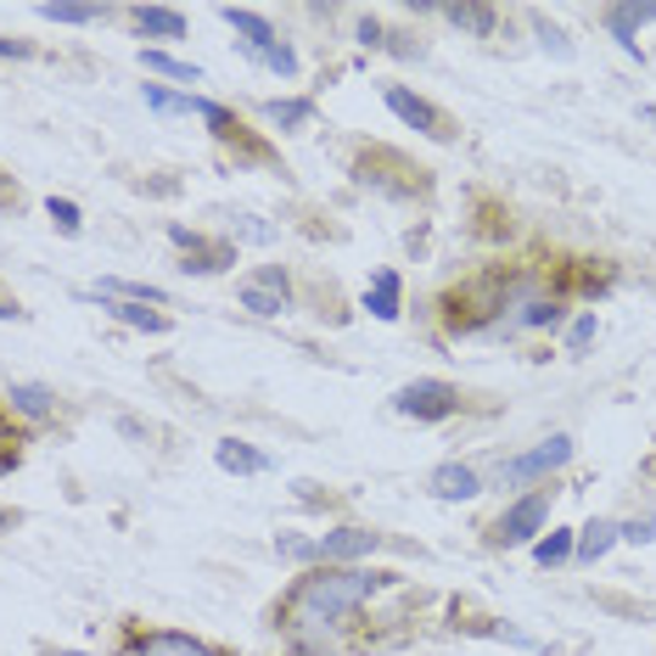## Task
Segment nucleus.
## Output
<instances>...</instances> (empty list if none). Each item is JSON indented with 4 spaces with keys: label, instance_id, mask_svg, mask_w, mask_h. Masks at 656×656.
Listing matches in <instances>:
<instances>
[{
    "label": "nucleus",
    "instance_id": "32",
    "mask_svg": "<svg viewBox=\"0 0 656 656\" xmlns=\"http://www.w3.org/2000/svg\"><path fill=\"white\" fill-rule=\"evenodd\" d=\"M169 241H175V248H197V230H186V225H169Z\"/></svg>",
    "mask_w": 656,
    "mask_h": 656
},
{
    "label": "nucleus",
    "instance_id": "14",
    "mask_svg": "<svg viewBox=\"0 0 656 656\" xmlns=\"http://www.w3.org/2000/svg\"><path fill=\"white\" fill-rule=\"evenodd\" d=\"M365 309H371L376 320H398V270H376V275H371Z\"/></svg>",
    "mask_w": 656,
    "mask_h": 656
},
{
    "label": "nucleus",
    "instance_id": "33",
    "mask_svg": "<svg viewBox=\"0 0 656 656\" xmlns=\"http://www.w3.org/2000/svg\"><path fill=\"white\" fill-rule=\"evenodd\" d=\"M0 56H29V40H7V34H0Z\"/></svg>",
    "mask_w": 656,
    "mask_h": 656
},
{
    "label": "nucleus",
    "instance_id": "11",
    "mask_svg": "<svg viewBox=\"0 0 656 656\" xmlns=\"http://www.w3.org/2000/svg\"><path fill=\"white\" fill-rule=\"evenodd\" d=\"M225 23H230V29H241V34H248V40H241V51H248V56H253V51L264 56V51L275 45L270 23H264L259 12H248V7H225Z\"/></svg>",
    "mask_w": 656,
    "mask_h": 656
},
{
    "label": "nucleus",
    "instance_id": "12",
    "mask_svg": "<svg viewBox=\"0 0 656 656\" xmlns=\"http://www.w3.org/2000/svg\"><path fill=\"white\" fill-rule=\"evenodd\" d=\"M135 656H214V650L202 639H191V634H146L135 645Z\"/></svg>",
    "mask_w": 656,
    "mask_h": 656
},
{
    "label": "nucleus",
    "instance_id": "3",
    "mask_svg": "<svg viewBox=\"0 0 656 656\" xmlns=\"http://www.w3.org/2000/svg\"><path fill=\"white\" fill-rule=\"evenodd\" d=\"M393 409L409 421H449L460 409V393L449 382H409V387L393 393Z\"/></svg>",
    "mask_w": 656,
    "mask_h": 656
},
{
    "label": "nucleus",
    "instance_id": "8",
    "mask_svg": "<svg viewBox=\"0 0 656 656\" xmlns=\"http://www.w3.org/2000/svg\"><path fill=\"white\" fill-rule=\"evenodd\" d=\"M433 494H438V500H471V494H482V477H477L471 466L449 460V466L433 471Z\"/></svg>",
    "mask_w": 656,
    "mask_h": 656
},
{
    "label": "nucleus",
    "instance_id": "9",
    "mask_svg": "<svg viewBox=\"0 0 656 656\" xmlns=\"http://www.w3.org/2000/svg\"><path fill=\"white\" fill-rule=\"evenodd\" d=\"M214 460H219V471H230V477H259V471L270 466L253 444H241V438H225V444L214 449Z\"/></svg>",
    "mask_w": 656,
    "mask_h": 656
},
{
    "label": "nucleus",
    "instance_id": "10",
    "mask_svg": "<svg viewBox=\"0 0 656 656\" xmlns=\"http://www.w3.org/2000/svg\"><path fill=\"white\" fill-rule=\"evenodd\" d=\"M606 23H612V40H617L628 56H639V40H634V29L656 23V7H612V12H606Z\"/></svg>",
    "mask_w": 656,
    "mask_h": 656
},
{
    "label": "nucleus",
    "instance_id": "20",
    "mask_svg": "<svg viewBox=\"0 0 656 656\" xmlns=\"http://www.w3.org/2000/svg\"><path fill=\"white\" fill-rule=\"evenodd\" d=\"M146 107H152V113H169V118H186V113H197V102H191V96H180V91H163V85H146Z\"/></svg>",
    "mask_w": 656,
    "mask_h": 656
},
{
    "label": "nucleus",
    "instance_id": "21",
    "mask_svg": "<svg viewBox=\"0 0 656 656\" xmlns=\"http://www.w3.org/2000/svg\"><path fill=\"white\" fill-rule=\"evenodd\" d=\"M572 550H579V539H572V533H550V539L533 544V561H539V566H555V561H566Z\"/></svg>",
    "mask_w": 656,
    "mask_h": 656
},
{
    "label": "nucleus",
    "instance_id": "30",
    "mask_svg": "<svg viewBox=\"0 0 656 656\" xmlns=\"http://www.w3.org/2000/svg\"><path fill=\"white\" fill-rule=\"evenodd\" d=\"M623 533H628L634 544H650V539H656V517H645V522H634V528H623Z\"/></svg>",
    "mask_w": 656,
    "mask_h": 656
},
{
    "label": "nucleus",
    "instance_id": "36",
    "mask_svg": "<svg viewBox=\"0 0 656 656\" xmlns=\"http://www.w3.org/2000/svg\"><path fill=\"white\" fill-rule=\"evenodd\" d=\"M56 656H73V650H56Z\"/></svg>",
    "mask_w": 656,
    "mask_h": 656
},
{
    "label": "nucleus",
    "instance_id": "13",
    "mask_svg": "<svg viewBox=\"0 0 656 656\" xmlns=\"http://www.w3.org/2000/svg\"><path fill=\"white\" fill-rule=\"evenodd\" d=\"M129 23H135L140 34H169V40H186V18H180V12H169V7H135V12H129Z\"/></svg>",
    "mask_w": 656,
    "mask_h": 656
},
{
    "label": "nucleus",
    "instance_id": "22",
    "mask_svg": "<svg viewBox=\"0 0 656 656\" xmlns=\"http://www.w3.org/2000/svg\"><path fill=\"white\" fill-rule=\"evenodd\" d=\"M180 270H186V275H219V270H230V248H214V253L202 248V253H191Z\"/></svg>",
    "mask_w": 656,
    "mask_h": 656
},
{
    "label": "nucleus",
    "instance_id": "31",
    "mask_svg": "<svg viewBox=\"0 0 656 656\" xmlns=\"http://www.w3.org/2000/svg\"><path fill=\"white\" fill-rule=\"evenodd\" d=\"M360 40H365V45H387V40H382V23H376V18H360Z\"/></svg>",
    "mask_w": 656,
    "mask_h": 656
},
{
    "label": "nucleus",
    "instance_id": "24",
    "mask_svg": "<svg viewBox=\"0 0 656 656\" xmlns=\"http://www.w3.org/2000/svg\"><path fill=\"white\" fill-rule=\"evenodd\" d=\"M517 314H522V325H555L566 309H561L555 298H533V303H528V309H517Z\"/></svg>",
    "mask_w": 656,
    "mask_h": 656
},
{
    "label": "nucleus",
    "instance_id": "27",
    "mask_svg": "<svg viewBox=\"0 0 656 656\" xmlns=\"http://www.w3.org/2000/svg\"><path fill=\"white\" fill-rule=\"evenodd\" d=\"M264 62H270V67H275L281 79H292V73H298V51H292V45H281V40H275V45L264 51Z\"/></svg>",
    "mask_w": 656,
    "mask_h": 656
},
{
    "label": "nucleus",
    "instance_id": "2",
    "mask_svg": "<svg viewBox=\"0 0 656 656\" xmlns=\"http://www.w3.org/2000/svg\"><path fill=\"white\" fill-rule=\"evenodd\" d=\"M382 544V533H371V528H337V533H325V539H281V555H292V561H360V555H371Z\"/></svg>",
    "mask_w": 656,
    "mask_h": 656
},
{
    "label": "nucleus",
    "instance_id": "29",
    "mask_svg": "<svg viewBox=\"0 0 656 656\" xmlns=\"http://www.w3.org/2000/svg\"><path fill=\"white\" fill-rule=\"evenodd\" d=\"M45 208H51V219H56L62 230H79V208H73V202H62V197H51Z\"/></svg>",
    "mask_w": 656,
    "mask_h": 656
},
{
    "label": "nucleus",
    "instance_id": "5",
    "mask_svg": "<svg viewBox=\"0 0 656 656\" xmlns=\"http://www.w3.org/2000/svg\"><path fill=\"white\" fill-rule=\"evenodd\" d=\"M382 102H387V113H398L409 129H421V135H438V140H449L455 129H449V118L438 113V107H427L421 96H409L404 85H382Z\"/></svg>",
    "mask_w": 656,
    "mask_h": 656
},
{
    "label": "nucleus",
    "instance_id": "35",
    "mask_svg": "<svg viewBox=\"0 0 656 656\" xmlns=\"http://www.w3.org/2000/svg\"><path fill=\"white\" fill-rule=\"evenodd\" d=\"M12 522H18V517H12V511H0V528H12Z\"/></svg>",
    "mask_w": 656,
    "mask_h": 656
},
{
    "label": "nucleus",
    "instance_id": "16",
    "mask_svg": "<svg viewBox=\"0 0 656 656\" xmlns=\"http://www.w3.org/2000/svg\"><path fill=\"white\" fill-rule=\"evenodd\" d=\"M623 528L617 522H590L584 528V539H579V550H572V555H579V561H601L606 550H612V539H617Z\"/></svg>",
    "mask_w": 656,
    "mask_h": 656
},
{
    "label": "nucleus",
    "instance_id": "23",
    "mask_svg": "<svg viewBox=\"0 0 656 656\" xmlns=\"http://www.w3.org/2000/svg\"><path fill=\"white\" fill-rule=\"evenodd\" d=\"M264 118L281 124V129H298V124H309V102H270Z\"/></svg>",
    "mask_w": 656,
    "mask_h": 656
},
{
    "label": "nucleus",
    "instance_id": "26",
    "mask_svg": "<svg viewBox=\"0 0 656 656\" xmlns=\"http://www.w3.org/2000/svg\"><path fill=\"white\" fill-rule=\"evenodd\" d=\"M40 18H51V23H91V18H102V7H40Z\"/></svg>",
    "mask_w": 656,
    "mask_h": 656
},
{
    "label": "nucleus",
    "instance_id": "18",
    "mask_svg": "<svg viewBox=\"0 0 656 656\" xmlns=\"http://www.w3.org/2000/svg\"><path fill=\"white\" fill-rule=\"evenodd\" d=\"M107 314H118L124 325H135V332H146V337H157L163 325H169L163 314H152V309H140V303H118V298H113V309H107Z\"/></svg>",
    "mask_w": 656,
    "mask_h": 656
},
{
    "label": "nucleus",
    "instance_id": "25",
    "mask_svg": "<svg viewBox=\"0 0 656 656\" xmlns=\"http://www.w3.org/2000/svg\"><path fill=\"white\" fill-rule=\"evenodd\" d=\"M590 343H595V314H579L566 325V354H584Z\"/></svg>",
    "mask_w": 656,
    "mask_h": 656
},
{
    "label": "nucleus",
    "instance_id": "15",
    "mask_svg": "<svg viewBox=\"0 0 656 656\" xmlns=\"http://www.w3.org/2000/svg\"><path fill=\"white\" fill-rule=\"evenodd\" d=\"M140 62H146L152 73H163V79H180V85H197V79H202L197 62H180V56H169V51H140Z\"/></svg>",
    "mask_w": 656,
    "mask_h": 656
},
{
    "label": "nucleus",
    "instance_id": "7",
    "mask_svg": "<svg viewBox=\"0 0 656 656\" xmlns=\"http://www.w3.org/2000/svg\"><path fill=\"white\" fill-rule=\"evenodd\" d=\"M241 303H248L259 320H275V314H287V309H292L287 270H264L259 281H248V287H241Z\"/></svg>",
    "mask_w": 656,
    "mask_h": 656
},
{
    "label": "nucleus",
    "instance_id": "28",
    "mask_svg": "<svg viewBox=\"0 0 656 656\" xmlns=\"http://www.w3.org/2000/svg\"><path fill=\"white\" fill-rule=\"evenodd\" d=\"M197 113H202V118L214 124V135H236V129H241V124H236V118H230V113H225L219 102H197Z\"/></svg>",
    "mask_w": 656,
    "mask_h": 656
},
{
    "label": "nucleus",
    "instance_id": "34",
    "mask_svg": "<svg viewBox=\"0 0 656 656\" xmlns=\"http://www.w3.org/2000/svg\"><path fill=\"white\" fill-rule=\"evenodd\" d=\"M0 320H18V309H12V303H0Z\"/></svg>",
    "mask_w": 656,
    "mask_h": 656
},
{
    "label": "nucleus",
    "instance_id": "6",
    "mask_svg": "<svg viewBox=\"0 0 656 656\" xmlns=\"http://www.w3.org/2000/svg\"><path fill=\"white\" fill-rule=\"evenodd\" d=\"M550 517V494H528L522 506H511L500 522H494V544H528Z\"/></svg>",
    "mask_w": 656,
    "mask_h": 656
},
{
    "label": "nucleus",
    "instance_id": "17",
    "mask_svg": "<svg viewBox=\"0 0 656 656\" xmlns=\"http://www.w3.org/2000/svg\"><path fill=\"white\" fill-rule=\"evenodd\" d=\"M12 404L23 409L29 421H45V416H51V387H40V382H18V387H12Z\"/></svg>",
    "mask_w": 656,
    "mask_h": 656
},
{
    "label": "nucleus",
    "instance_id": "1",
    "mask_svg": "<svg viewBox=\"0 0 656 656\" xmlns=\"http://www.w3.org/2000/svg\"><path fill=\"white\" fill-rule=\"evenodd\" d=\"M376 590H387V572H371V566H325V572H314V579H303L287 595L281 617H287V628H325V623L348 617L354 606H365Z\"/></svg>",
    "mask_w": 656,
    "mask_h": 656
},
{
    "label": "nucleus",
    "instance_id": "4",
    "mask_svg": "<svg viewBox=\"0 0 656 656\" xmlns=\"http://www.w3.org/2000/svg\"><path fill=\"white\" fill-rule=\"evenodd\" d=\"M566 460H572V438L555 433V438L522 449L517 460H506V466H500V482H533V477H544V471H555V466H566Z\"/></svg>",
    "mask_w": 656,
    "mask_h": 656
},
{
    "label": "nucleus",
    "instance_id": "19",
    "mask_svg": "<svg viewBox=\"0 0 656 656\" xmlns=\"http://www.w3.org/2000/svg\"><path fill=\"white\" fill-rule=\"evenodd\" d=\"M444 18L455 29H466V34H488V29H494V7H444Z\"/></svg>",
    "mask_w": 656,
    "mask_h": 656
}]
</instances>
